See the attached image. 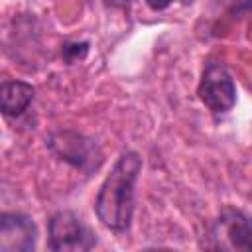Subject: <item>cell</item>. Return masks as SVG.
Masks as SVG:
<instances>
[{
  "mask_svg": "<svg viewBox=\"0 0 252 252\" xmlns=\"http://www.w3.org/2000/svg\"><path fill=\"white\" fill-rule=\"evenodd\" d=\"M140 169V156L136 152H124L98 189L94 201L96 217L106 228L114 232H124L130 228L134 213V187Z\"/></svg>",
  "mask_w": 252,
  "mask_h": 252,
  "instance_id": "obj_1",
  "label": "cell"
},
{
  "mask_svg": "<svg viewBox=\"0 0 252 252\" xmlns=\"http://www.w3.org/2000/svg\"><path fill=\"white\" fill-rule=\"evenodd\" d=\"M47 144H49L51 152L59 159L71 163L79 171L91 173V171H96L100 167V163H102L100 148L91 138H87L83 134H77V132H71V130H63V132L53 134Z\"/></svg>",
  "mask_w": 252,
  "mask_h": 252,
  "instance_id": "obj_2",
  "label": "cell"
},
{
  "mask_svg": "<svg viewBox=\"0 0 252 252\" xmlns=\"http://www.w3.org/2000/svg\"><path fill=\"white\" fill-rule=\"evenodd\" d=\"M94 246L93 232L71 211H59L49 220V248L55 252H83Z\"/></svg>",
  "mask_w": 252,
  "mask_h": 252,
  "instance_id": "obj_3",
  "label": "cell"
},
{
  "mask_svg": "<svg viewBox=\"0 0 252 252\" xmlns=\"http://www.w3.org/2000/svg\"><path fill=\"white\" fill-rule=\"evenodd\" d=\"M201 102L215 114H224L236 104V85L230 73L217 63H209L199 83Z\"/></svg>",
  "mask_w": 252,
  "mask_h": 252,
  "instance_id": "obj_4",
  "label": "cell"
},
{
  "mask_svg": "<svg viewBox=\"0 0 252 252\" xmlns=\"http://www.w3.org/2000/svg\"><path fill=\"white\" fill-rule=\"evenodd\" d=\"M211 238L217 242L215 248L228 250H252V222L246 215L234 209H226L220 213L219 220L211 230Z\"/></svg>",
  "mask_w": 252,
  "mask_h": 252,
  "instance_id": "obj_5",
  "label": "cell"
},
{
  "mask_svg": "<svg viewBox=\"0 0 252 252\" xmlns=\"http://www.w3.org/2000/svg\"><path fill=\"white\" fill-rule=\"evenodd\" d=\"M35 224L30 217L20 213H4L0 220V250L2 252H30L35 246Z\"/></svg>",
  "mask_w": 252,
  "mask_h": 252,
  "instance_id": "obj_6",
  "label": "cell"
},
{
  "mask_svg": "<svg viewBox=\"0 0 252 252\" xmlns=\"http://www.w3.org/2000/svg\"><path fill=\"white\" fill-rule=\"evenodd\" d=\"M33 100V87L24 81H4L0 87V108L4 116H20Z\"/></svg>",
  "mask_w": 252,
  "mask_h": 252,
  "instance_id": "obj_7",
  "label": "cell"
},
{
  "mask_svg": "<svg viewBox=\"0 0 252 252\" xmlns=\"http://www.w3.org/2000/svg\"><path fill=\"white\" fill-rule=\"evenodd\" d=\"M89 51V43L81 41V43H69L63 47V57L67 59V63H75L77 59H83Z\"/></svg>",
  "mask_w": 252,
  "mask_h": 252,
  "instance_id": "obj_8",
  "label": "cell"
},
{
  "mask_svg": "<svg viewBox=\"0 0 252 252\" xmlns=\"http://www.w3.org/2000/svg\"><path fill=\"white\" fill-rule=\"evenodd\" d=\"M171 2H173V0H146V4H148L152 10H156V12H158V10H165Z\"/></svg>",
  "mask_w": 252,
  "mask_h": 252,
  "instance_id": "obj_9",
  "label": "cell"
}]
</instances>
